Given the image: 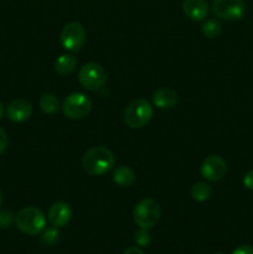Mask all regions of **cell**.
I'll use <instances>...</instances> for the list:
<instances>
[{
  "label": "cell",
  "mask_w": 253,
  "mask_h": 254,
  "mask_svg": "<svg viewBox=\"0 0 253 254\" xmlns=\"http://www.w3.org/2000/svg\"><path fill=\"white\" fill-rule=\"evenodd\" d=\"M15 218L10 211H0V228H9L14 223Z\"/></svg>",
  "instance_id": "obj_21"
},
{
  "label": "cell",
  "mask_w": 253,
  "mask_h": 254,
  "mask_svg": "<svg viewBox=\"0 0 253 254\" xmlns=\"http://www.w3.org/2000/svg\"><path fill=\"white\" fill-rule=\"evenodd\" d=\"M211 193H212V190H211L210 185L205 183H197L191 188V196L193 200L198 201V202L208 200L211 197Z\"/></svg>",
  "instance_id": "obj_17"
},
{
  "label": "cell",
  "mask_w": 253,
  "mask_h": 254,
  "mask_svg": "<svg viewBox=\"0 0 253 254\" xmlns=\"http://www.w3.org/2000/svg\"><path fill=\"white\" fill-rule=\"evenodd\" d=\"M153 102L158 108L160 109H170L178 103V94L174 89L169 87L158 89L153 94Z\"/></svg>",
  "instance_id": "obj_13"
},
{
  "label": "cell",
  "mask_w": 253,
  "mask_h": 254,
  "mask_svg": "<svg viewBox=\"0 0 253 254\" xmlns=\"http://www.w3.org/2000/svg\"><path fill=\"white\" fill-rule=\"evenodd\" d=\"M2 114H4V106H2V103L0 102V119H1Z\"/></svg>",
  "instance_id": "obj_26"
},
{
  "label": "cell",
  "mask_w": 253,
  "mask_h": 254,
  "mask_svg": "<svg viewBox=\"0 0 253 254\" xmlns=\"http://www.w3.org/2000/svg\"><path fill=\"white\" fill-rule=\"evenodd\" d=\"M92 109V102L86 94L72 93L63 99L62 111L69 119H82L89 114Z\"/></svg>",
  "instance_id": "obj_6"
},
{
  "label": "cell",
  "mask_w": 253,
  "mask_h": 254,
  "mask_svg": "<svg viewBox=\"0 0 253 254\" xmlns=\"http://www.w3.org/2000/svg\"><path fill=\"white\" fill-rule=\"evenodd\" d=\"M15 223L22 233L29 236L39 235L46 226L44 212L36 207H25L15 216Z\"/></svg>",
  "instance_id": "obj_3"
},
{
  "label": "cell",
  "mask_w": 253,
  "mask_h": 254,
  "mask_svg": "<svg viewBox=\"0 0 253 254\" xmlns=\"http://www.w3.org/2000/svg\"><path fill=\"white\" fill-rule=\"evenodd\" d=\"M227 173V164L218 155H210L201 165V175L208 181H220Z\"/></svg>",
  "instance_id": "obj_9"
},
{
  "label": "cell",
  "mask_w": 253,
  "mask_h": 254,
  "mask_svg": "<svg viewBox=\"0 0 253 254\" xmlns=\"http://www.w3.org/2000/svg\"><path fill=\"white\" fill-rule=\"evenodd\" d=\"M60 233L59 231L55 228H47V230L44 231V233L41 235V241L44 245L46 246H52L59 241Z\"/></svg>",
  "instance_id": "obj_19"
},
{
  "label": "cell",
  "mask_w": 253,
  "mask_h": 254,
  "mask_svg": "<svg viewBox=\"0 0 253 254\" xmlns=\"http://www.w3.org/2000/svg\"><path fill=\"white\" fill-rule=\"evenodd\" d=\"M232 254H253V247H251V246H241V247L236 248Z\"/></svg>",
  "instance_id": "obj_24"
},
{
  "label": "cell",
  "mask_w": 253,
  "mask_h": 254,
  "mask_svg": "<svg viewBox=\"0 0 253 254\" xmlns=\"http://www.w3.org/2000/svg\"><path fill=\"white\" fill-rule=\"evenodd\" d=\"M78 82L88 91H98L107 82V72L97 62H88L78 72Z\"/></svg>",
  "instance_id": "obj_5"
},
{
  "label": "cell",
  "mask_w": 253,
  "mask_h": 254,
  "mask_svg": "<svg viewBox=\"0 0 253 254\" xmlns=\"http://www.w3.org/2000/svg\"><path fill=\"white\" fill-rule=\"evenodd\" d=\"M2 202V196H1V191H0V205H1Z\"/></svg>",
  "instance_id": "obj_27"
},
{
  "label": "cell",
  "mask_w": 253,
  "mask_h": 254,
  "mask_svg": "<svg viewBox=\"0 0 253 254\" xmlns=\"http://www.w3.org/2000/svg\"><path fill=\"white\" fill-rule=\"evenodd\" d=\"M60 41L63 49L67 51L77 52L83 47L86 41V31L84 27L79 22L72 21L68 22L66 26L62 29L60 35Z\"/></svg>",
  "instance_id": "obj_7"
},
{
  "label": "cell",
  "mask_w": 253,
  "mask_h": 254,
  "mask_svg": "<svg viewBox=\"0 0 253 254\" xmlns=\"http://www.w3.org/2000/svg\"><path fill=\"white\" fill-rule=\"evenodd\" d=\"M151 117H153V107L144 98H138L131 101L126 107L123 113L126 124L133 129H139L145 127L150 122Z\"/></svg>",
  "instance_id": "obj_2"
},
{
  "label": "cell",
  "mask_w": 253,
  "mask_h": 254,
  "mask_svg": "<svg viewBox=\"0 0 253 254\" xmlns=\"http://www.w3.org/2000/svg\"><path fill=\"white\" fill-rule=\"evenodd\" d=\"M77 67V59L73 55L64 54L61 55L59 59L55 61V71L61 76L71 74Z\"/></svg>",
  "instance_id": "obj_15"
},
{
  "label": "cell",
  "mask_w": 253,
  "mask_h": 254,
  "mask_svg": "<svg viewBox=\"0 0 253 254\" xmlns=\"http://www.w3.org/2000/svg\"><path fill=\"white\" fill-rule=\"evenodd\" d=\"M161 210L156 201L151 198H144L139 201L133 210V220L139 228L154 227L160 218Z\"/></svg>",
  "instance_id": "obj_4"
},
{
  "label": "cell",
  "mask_w": 253,
  "mask_h": 254,
  "mask_svg": "<svg viewBox=\"0 0 253 254\" xmlns=\"http://www.w3.org/2000/svg\"><path fill=\"white\" fill-rule=\"evenodd\" d=\"M116 165V158L109 149L104 146H93L86 151L82 159V166L87 174L101 176L111 171Z\"/></svg>",
  "instance_id": "obj_1"
},
{
  "label": "cell",
  "mask_w": 253,
  "mask_h": 254,
  "mask_svg": "<svg viewBox=\"0 0 253 254\" xmlns=\"http://www.w3.org/2000/svg\"><path fill=\"white\" fill-rule=\"evenodd\" d=\"M7 145H9V138H7V134L6 131L0 127V154H2L5 150H6Z\"/></svg>",
  "instance_id": "obj_22"
},
{
  "label": "cell",
  "mask_w": 253,
  "mask_h": 254,
  "mask_svg": "<svg viewBox=\"0 0 253 254\" xmlns=\"http://www.w3.org/2000/svg\"><path fill=\"white\" fill-rule=\"evenodd\" d=\"M212 11L220 19L235 21L243 17L246 5L243 0H213Z\"/></svg>",
  "instance_id": "obj_8"
},
{
  "label": "cell",
  "mask_w": 253,
  "mask_h": 254,
  "mask_svg": "<svg viewBox=\"0 0 253 254\" xmlns=\"http://www.w3.org/2000/svg\"><path fill=\"white\" fill-rule=\"evenodd\" d=\"M123 254H145V253H144L143 251L138 247H129L124 251Z\"/></svg>",
  "instance_id": "obj_25"
},
{
  "label": "cell",
  "mask_w": 253,
  "mask_h": 254,
  "mask_svg": "<svg viewBox=\"0 0 253 254\" xmlns=\"http://www.w3.org/2000/svg\"><path fill=\"white\" fill-rule=\"evenodd\" d=\"M243 185H245L246 189L253 191V169L245 175V178H243Z\"/></svg>",
  "instance_id": "obj_23"
},
{
  "label": "cell",
  "mask_w": 253,
  "mask_h": 254,
  "mask_svg": "<svg viewBox=\"0 0 253 254\" xmlns=\"http://www.w3.org/2000/svg\"><path fill=\"white\" fill-rule=\"evenodd\" d=\"M215 254H223V253H215Z\"/></svg>",
  "instance_id": "obj_28"
},
{
  "label": "cell",
  "mask_w": 253,
  "mask_h": 254,
  "mask_svg": "<svg viewBox=\"0 0 253 254\" xmlns=\"http://www.w3.org/2000/svg\"><path fill=\"white\" fill-rule=\"evenodd\" d=\"M47 217L54 227H64L66 225H68L72 218V208L66 202H55L50 207Z\"/></svg>",
  "instance_id": "obj_11"
},
{
  "label": "cell",
  "mask_w": 253,
  "mask_h": 254,
  "mask_svg": "<svg viewBox=\"0 0 253 254\" xmlns=\"http://www.w3.org/2000/svg\"><path fill=\"white\" fill-rule=\"evenodd\" d=\"M134 241H135L136 245L140 246V247H146V246L150 245L151 236L146 228H140V230L136 231L135 235H134Z\"/></svg>",
  "instance_id": "obj_20"
},
{
  "label": "cell",
  "mask_w": 253,
  "mask_h": 254,
  "mask_svg": "<svg viewBox=\"0 0 253 254\" xmlns=\"http://www.w3.org/2000/svg\"><path fill=\"white\" fill-rule=\"evenodd\" d=\"M113 181L119 188H129L135 181V173L129 166H118L113 173Z\"/></svg>",
  "instance_id": "obj_14"
},
{
  "label": "cell",
  "mask_w": 253,
  "mask_h": 254,
  "mask_svg": "<svg viewBox=\"0 0 253 254\" xmlns=\"http://www.w3.org/2000/svg\"><path fill=\"white\" fill-rule=\"evenodd\" d=\"M183 11L192 21H202L208 15V4L206 0H184Z\"/></svg>",
  "instance_id": "obj_12"
},
{
  "label": "cell",
  "mask_w": 253,
  "mask_h": 254,
  "mask_svg": "<svg viewBox=\"0 0 253 254\" xmlns=\"http://www.w3.org/2000/svg\"><path fill=\"white\" fill-rule=\"evenodd\" d=\"M32 114V106L26 99H15L10 102L6 108V116L9 121L14 123H22L27 121Z\"/></svg>",
  "instance_id": "obj_10"
},
{
  "label": "cell",
  "mask_w": 253,
  "mask_h": 254,
  "mask_svg": "<svg viewBox=\"0 0 253 254\" xmlns=\"http://www.w3.org/2000/svg\"><path fill=\"white\" fill-rule=\"evenodd\" d=\"M201 30H202V34L205 35L207 39H215V37H217L218 35L221 34V31H222V25H221V22L218 21V20L208 19L203 22Z\"/></svg>",
  "instance_id": "obj_18"
},
{
  "label": "cell",
  "mask_w": 253,
  "mask_h": 254,
  "mask_svg": "<svg viewBox=\"0 0 253 254\" xmlns=\"http://www.w3.org/2000/svg\"><path fill=\"white\" fill-rule=\"evenodd\" d=\"M40 108L45 114H56L59 112V99L54 94L45 93L42 94L39 101Z\"/></svg>",
  "instance_id": "obj_16"
}]
</instances>
